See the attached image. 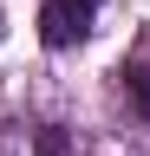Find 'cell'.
Here are the masks:
<instances>
[{"mask_svg":"<svg viewBox=\"0 0 150 156\" xmlns=\"http://www.w3.org/2000/svg\"><path fill=\"white\" fill-rule=\"evenodd\" d=\"M104 0H46L39 7V39L52 52H65V46H79V39L91 33V20H98Z\"/></svg>","mask_w":150,"mask_h":156,"instance_id":"cell-1","label":"cell"},{"mask_svg":"<svg viewBox=\"0 0 150 156\" xmlns=\"http://www.w3.org/2000/svg\"><path fill=\"white\" fill-rule=\"evenodd\" d=\"M118 78H124V91H130V111L150 124V58H124Z\"/></svg>","mask_w":150,"mask_h":156,"instance_id":"cell-2","label":"cell"},{"mask_svg":"<svg viewBox=\"0 0 150 156\" xmlns=\"http://www.w3.org/2000/svg\"><path fill=\"white\" fill-rule=\"evenodd\" d=\"M33 156H72L65 124H39V136H33Z\"/></svg>","mask_w":150,"mask_h":156,"instance_id":"cell-3","label":"cell"},{"mask_svg":"<svg viewBox=\"0 0 150 156\" xmlns=\"http://www.w3.org/2000/svg\"><path fill=\"white\" fill-rule=\"evenodd\" d=\"M0 39H7V20H0Z\"/></svg>","mask_w":150,"mask_h":156,"instance_id":"cell-4","label":"cell"},{"mask_svg":"<svg viewBox=\"0 0 150 156\" xmlns=\"http://www.w3.org/2000/svg\"><path fill=\"white\" fill-rule=\"evenodd\" d=\"M144 39H150V33H144Z\"/></svg>","mask_w":150,"mask_h":156,"instance_id":"cell-5","label":"cell"}]
</instances>
